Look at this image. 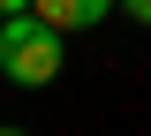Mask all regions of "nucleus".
<instances>
[{
  "instance_id": "f257e3e1",
  "label": "nucleus",
  "mask_w": 151,
  "mask_h": 136,
  "mask_svg": "<svg viewBox=\"0 0 151 136\" xmlns=\"http://www.w3.org/2000/svg\"><path fill=\"white\" fill-rule=\"evenodd\" d=\"M68 30H53V23L38 15V8H15V15H0V76L23 83V91H45V83L60 76V60H68Z\"/></svg>"
},
{
  "instance_id": "f03ea898",
  "label": "nucleus",
  "mask_w": 151,
  "mask_h": 136,
  "mask_svg": "<svg viewBox=\"0 0 151 136\" xmlns=\"http://www.w3.org/2000/svg\"><path fill=\"white\" fill-rule=\"evenodd\" d=\"M30 8L53 23V30H91V23H106L121 0H30Z\"/></svg>"
},
{
  "instance_id": "7ed1b4c3",
  "label": "nucleus",
  "mask_w": 151,
  "mask_h": 136,
  "mask_svg": "<svg viewBox=\"0 0 151 136\" xmlns=\"http://www.w3.org/2000/svg\"><path fill=\"white\" fill-rule=\"evenodd\" d=\"M121 15H129V23H151V0H121Z\"/></svg>"
},
{
  "instance_id": "20e7f679",
  "label": "nucleus",
  "mask_w": 151,
  "mask_h": 136,
  "mask_svg": "<svg viewBox=\"0 0 151 136\" xmlns=\"http://www.w3.org/2000/svg\"><path fill=\"white\" fill-rule=\"evenodd\" d=\"M15 8H30V0H0V15H15Z\"/></svg>"
},
{
  "instance_id": "39448f33",
  "label": "nucleus",
  "mask_w": 151,
  "mask_h": 136,
  "mask_svg": "<svg viewBox=\"0 0 151 136\" xmlns=\"http://www.w3.org/2000/svg\"><path fill=\"white\" fill-rule=\"evenodd\" d=\"M0 136H30V129H0Z\"/></svg>"
}]
</instances>
